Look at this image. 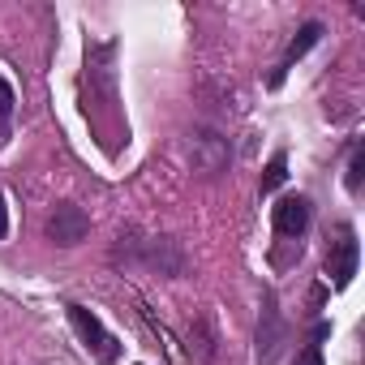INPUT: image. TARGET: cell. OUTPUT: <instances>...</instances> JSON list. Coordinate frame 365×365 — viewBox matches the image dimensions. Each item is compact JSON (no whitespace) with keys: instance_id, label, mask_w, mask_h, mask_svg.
Instances as JSON below:
<instances>
[{"instance_id":"1","label":"cell","mask_w":365,"mask_h":365,"mask_svg":"<svg viewBox=\"0 0 365 365\" xmlns=\"http://www.w3.org/2000/svg\"><path fill=\"white\" fill-rule=\"evenodd\" d=\"M112 262L125 271H150V275H185V254L172 237H138V232H120Z\"/></svg>"},{"instance_id":"2","label":"cell","mask_w":365,"mask_h":365,"mask_svg":"<svg viewBox=\"0 0 365 365\" xmlns=\"http://www.w3.org/2000/svg\"><path fill=\"white\" fill-rule=\"evenodd\" d=\"M292 339L284 314H279V301L275 292H262V314H258V339H254V361L258 365H275L284 356V344Z\"/></svg>"},{"instance_id":"3","label":"cell","mask_w":365,"mask_h":365,"mask_svg":"<svg viewBox=\"0 0 365 365\" xmlns=\"http://www.w3.org/2000/svg\"><path fill=\"white\" fill-rule=\"evenodd\" d=\"M69 309V322H73V331L82 335V344L91 348V356L99 361V365H116L120 361V339L99 322V314H91L86 305H65Z\"/></svg>"},{"instance_id":"4","label":"cell","mask_w":365,"mask_h":365,"mask_svg":"<svg viewBox=\"0 0 365 365\" xmlns=\"http://www.w3.org/2000/svg\"><path fill=\"white\" fill-rule=\"evenodd\" d=\"M43 232H48V241H52V245L73 250V245H82V241H86V232H91V215H86L82 207H73V202H61V207L48 215Z\"/></svg>"},{"instance_id":"5","label":"cell","mask_w":365,"mask_h":365,"mask_svg":"<svg viewBox=\"0 0 365 365\" xmlns=\"http://www.w3.org/2000/svg\"><path fill=\"white\" fill-rule=\"evenodd\" d=\"M271 224H275V232H279V237L301 241V237H305V228H309V198H301V194L279 198V202H275V211H271Z\"/></svg>"},{"instance_id":"6","label":"cell","mask_w":365,"mask_h":365,"mask_svg":"<svg viewBox=\"0 0 365 365\" xmlns=\"http://www.w3.org/2000/svg\"><path fill=\"white\" fill-rule=\"evenodd\" d=\"M318 39H322V22H305V26H301V31L292 35V43L284 48V56H279V65L271 69V78H267V86H271V91H275V86H284V78H288V69H292V65H297V61H301V56H305V52H309L314 43H318Z\"/></svg>"},{"instance_id":"7","label":"cell","mask_w":365,"mask_h":365,"mask_svg":"<svg viewBox=\"0 0 365 365\" xmlns=\"http://www.w3.org/2000/svg\"><path fill=\"white\" fill-rule=\"evenodd\" d=\"M190 150H194V168H198L202 176H220L224 163H228V142H224L220 133H194Z\"/></svg>"},{"instance_id":"8","label":"cell","mask_w":365,"mask_h":365,"mask_svg":"<svg viewBox=\"0 0 365 365\" xmlns=\"http://www.w3.org/2000/svg\"><path fill=\"white\" fill-rule=\"evenodd\" d=\"M327 275H331L335 288H348L352 284V275H356V237H352V228H344L335 254L327 258Z\"/></svg>"},{"instance_id":"9","label":"cell","mask_w":365,"mask_h":365,"mask_svg":"<svg viewBox=\"0 0 365 365\" xmlns=\"http://www.w3.org/2000/svg\"><path fill=\"white\" fill-rule=\"evenodd\" d=\"M284 180H288V155H284V150H275V155H271V163H267V172H262V194H275Z\"/></svg>"},{"instance_id":"10","label":"cell","mask_w":365,"mask_h":365,"mask_svg":"<svg viewBox=\"0 0 365 365\" xmlns=\"http://www.w3.org/2000/svg\"><path fill=\"white\" fill-rule=\"evenodd\" d=\"M14 86L5 82V73H0V142H9V116H14Z\"/></svg>"},{"instance_id":"11","label":"cell","mask_w":365,"mask_h":365,"mask_svg":"<svg viewBox=\"0 0 365 365\" xmlns=\"http://www.w3.org/2000/svg\"><path fill=\"white\" fill-rule=\"evenodd\" d=\"M361 172H365V150L356 146V150H352V159H348V176H344L348 194H361Z\"/></svg>"},{"instance_id":"12","label":"cell","mask_w":365,"mask_h":365,"mask_svg":"<svg viewBox=\"0 0 365 365\" xmlns=\"http://www.w3.org/2000/svg\"><path fill=\"white\" fill-rule=\"evenodd\" d=\"M292 365H322V348H318V344H309L305 352H297V361H292Z\"/></svg>"},{"instance_id":"13","label":"cell","mask_w":365,"mask_h":365,"mask_svg":"<svg viewBox=\"0 0 365 365\" xmlns=\"http://www.w3.org/2000/svg\"><path fill=\"white\" fill-rule=\"evenodd\" d=\"M9 237V207H5V194H0V241Z\"/></svg>"}]
</instances>
